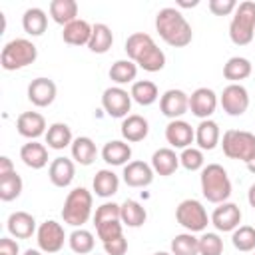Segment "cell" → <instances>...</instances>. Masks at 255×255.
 I'll list each match as a JSON object with an SVG mask.
<instances>
[{
    "label": "cell",
    "mask_w": 255,
    "mask_h": 255,
    "mask_svg": "<svg viewBox=\"0 0 255 255\" xmlns=\"http://www.w3.org/2000/svg\"><path fill=\"white\" fill-rule=\"evenodd\" d=\"M155 30L159 38L171 46V48H185L193 40L191 24L185 20V16L177 8H161L155 14Z\"/></svg>",
    "instance_id": "cell-1"
},
{
    "label": "cell",
    "mask_w": 255,
    "mask_h": 255,
    "mask_svg": "<svg viewBox=\"0 0 255 255\" xmlns=\"http://www.w3.org/2000/svg\"><path fill=\"white\" fill-rule=\"evenodd\" d=\"M126 54L135 66L143 68L145 72H159L165 66V54L153 38L145 32H133L126 40Z\"/></svg>",
    "instance_id": "cell-2"
},
{
    "label": "cell",
    "mask_w": 255,
    "mask_h": 255,
    "mask_svg": "<svg viewBox=\"0 0 255 255\" xmlns=\"http://www.w3.org/2000/svg\"><path fill=\"white\" fill-rule=\"evenodd\" d=\"M201 193L209 203H223L231 195V179L223 165L219 163H207L201 169L199 175Z\"/></svg>",
    "instance_id": "cell-3"
},
{
    "label": "cell",
    "mask_w": 255,
    "mask_h": 255,
    "mask_svg": "<svg viewBox=\"0 0 255 255\" xmlns=\"http://www.w3.org/2000/svg\"><path fill=\"white\" fill-rule=\"evenodd\" d=\"M36 58H38V48L28 38H14V40H10L8 44H4V48L0 52V64L8 72L22 70V68L34 64Z\"/></svg>",
    "instance_id": "cell-4"
},
{
    "label": "cell",
    "mask_w": 255,
    "mask_h": 255,
    "mask_svg": "<svg viewBox=\"0 0 255 255\" xmlns=\"http://www.w3.org/2000/svg\"><path fill=\"white\" fill-rule=\"evenodd\" d=\"M229 38L235 46H247L255 38V2L243 0L237 4L229 24Z\"/></svg>",
    "instance_id": "cell-5"
},
{
    "label": "cell",
    "mask_w": 255,
    "mask_h": 255,
    "mask_svg": "<svg viewBox=\"0 0 255 255\" xmlns=\"http://www.w3.org/2000/svg\"><path fill=\"white\" fill-rule=\"evenodd\" d=\"M92 203H94V197L86 187L72 189L62 207L64 223H68L72 227H82L92 215Z\"/></svg>",
    "instance_id": "cell-6"
},
{
    "label": "cell",
    "mask_w": 255,
    "mask_h": 255,
    "mask_svg": "<svg viewBox=\"0 0 255 255\" xmlns=\"http://www.w3.org/2000/svg\"><path fill=\"white\" fill-rule=\"evenodd\" d=\"M221 147L225 157L247 163L255 155V133L245 129H227L221 137Z\"/></svg>",
    "instance_id": "cell-7"
},
{
    "label": "cell",
    "mask_w": 255,
    "mask_h": 255,
    "mask_svg": "<svg viewBox=\"0 0 255 255\" xmlns=\"http://www.w3.org/2000/svg\"><path fill=\"white\" fill-rule=\"evenodd\" d=\"M175 219L177 223L187 229L189 233H199V231H205L207 223H209V217H207V211L203 207L201 201L197 199H183L177 207H175Z\"/></svg>",
    "instance_id": "cell-8"
},
{
    "label": "cell",
    "mask_w": 255,
    "mask_h": 255,
    "mask_svg": "<svg viewBox=\"0 0 255 255\" xmlns=\"http://www.w3.org/2000/svg\"><path fill=\"white\" fill-rule=\"evenodd\" d=\"M102 108L110 118H128L131 110V94L120 86L106 88L102 94Z\"/></svg>",
    "instance_id": "cell-9"
},
{
    "label": "cell",
    "mask_w": 255,
    "mask_h": 255,
    "mask_svg": "<svg viewBox=\"0 0 255 255\" xmlns=\"http://www.w3.org/2000/svg\"><path fill=\"white\" fill-rule=\"evenodd\" d=\"M36 241H38L40 251H44V253H58L64 247L66 231L62 227V223H58L54 219H48V221L38 225Z\"/></svg>",
    "instance_id": "cell-10"
},
{
    "label": "cell",
    "mask_w": 255,
    "mask_h": 255,
    "mask_svg": "<svg viewBox=\"0 0 255 255\" xmlns=\"http://www.w3.org/2000/svg\"><path fill=\"white\" fill-rule=\"evenodd\" d=\"M219 104L223 108V112L227 116H243L249 108V94L245 90V86L241 84H229L223 88L221 96H219Z\"/></svg>",
    "instance_id": "cell-11"
},
{
    "label": "cell",
    "mask_w": 255,
    "mask_h": 255,
    "mask_svg": "<svg viewBox=\"0 0 255 255\" xmlns=\"http://www.w3.org/2000/svg\"><path fill=\"white\" fill-rule=\"evenodd\" d=\"M159 110L169 120H179L189 110V96L183 90L171 88L159 98Z\"/></svg>",
    "instance_id": "cell-12"
},
{
    "label": "cell",
    "mask_w": 255,
    "mask_h": 255,
    "mask_svg": "<svg viewBox=\"0 0 255 255\" xmlns=\"http://www.w3.org/2000/svg\"><path fill=\"white\" fill-rule=\"evenodd\" d=\"M211 223H213V227L217 231H223V233L235 231L239 227V223H241V209H239V205H235L231 201L219 203L213 209V213H211Z\"/></svg>",
    "instance_id": "cell-13"
},
{
    "label": "cell",
    "mask_w": 255,
    "mask_h": 255,
    "mask_svg": "<svg viewBox=\"0 0 255 255\" xmlns=\"http://www.w3.org/2000/svg\"><path fill=\"white\" fill-rule=\"evenodd\" d=\"M217 94L211 88H197L189 96V112L199 120H209L217 108Z\"/></svg>",
    "instance_id": "cell-14"
},
{
    "label": "cell",
    "mask_w": 255,
    "mask_h": 255,
    "mask_svg": "<svg viewBox=\"0 0 255 255\" xmlns=\"http://www.w3.org/2000/svg\"><path fill=\"white\" fill-rule=\"evenodd\" d=\"M165 141L175 149L191 147L195 141V129L185 120H171L165 126Z\"/></svg>",
    "instance_id": "cell-15"
},
{
    "label": "cell",
    "mask_w": 255,
    "mask_h": 255,
    "mask_svg": "<svg viewBox=\"0 0 255 255\" xmlns=\"http://www.w3.org/2000/svg\"><path fill=\"white\" fill-rule=\"evenodd\" d=\"M58 94V88L54 84V80L50 78H36L28 84V100L36 106V108H48L54 104Z\"/></svg>",
    "instance_id": "cell-16"
},
{
    "label": "cell",
    "mask_w": 255,
    "mask_h": 255,
    "mask_svg": "<svg viewBox=\"0 0 255 255\" xmlns=\"http://www.w3.org/2000/svg\"><path fill=\"white\" fill-rule=\"evenodd\" d=\"M16 129L22 137H28L30 141L32 139H38L40 135H46V118L38 112H24L18 116L16 120Z\"/></svg>",
    "instance_id": "cell-17"
},
{
    "label": "cell",
    "mask_w": 255,
    "mask_h": 255,
    "mask_svg": "<svg viewBox=\"0 0 255 255\" xmlns=\"http://www.w3.org/2000/svg\"><path fill=\"white\" fill-rule=\"evenodd\" d=\"M153 173L155 171L151 169L149 163L135 159V161H129L128 165H124L122 175H124L126 185H129V187H147L153 181Z\"/></svg>",
    "instance_id": "cell-18"
},
{
    "label": "cell",
    "mask_w": 255,
    "mask_h": 255,
    "mask_svg": "<svg viewBox=\"0 0 255 255\" xmlns=\"http://www.w3.org/2000/svg\"><path fill=\"white\" fill-rule=\"evenodd\" d=\"M6 227H8V233L12 237H16V239H28V237H32L38 231L36 219L28 211H14V213H10V217L6 221Z\"/></svg>",
    "instance_id": "cell-19"
},
{
    "label": "cell",
    "mask_w": 255,
    "mask_h": 255,
    "mask_svg": "<svg viewBox=\"0 0 255 255\" xmlns=\"http://www.w3.org/2000/svg\"><path fill=\"white\" fill-rule=\"evenodd\" d=\"M76 175L74 161L68 157H54L48 167V177L56 187H68Z\"/></svg>",
    "instance_id": "cell-20"
},
{
    "label": "cell",
    "mask_w": 255,
    "mask_h": 255,
    "mask_svg": "<svg viewBox=\"0 0 255 255\" xmlns=\"http://www.w3.org/2000/svg\"><path fill=\"white\" fill-rule=\"evenodd\" d=\"M149 133V124L143 116L139 114H129L128 118H124L122 122V137L129 143H135V141H141L145 139Z\"/></svg>",
    "instance_id": "cell-21"
},
{
    "label": "cell",
    "mask_w": 255,
    "mask_h": 255,
    "mask_svg": "<svg viewBox=\"0 0 255 255\" xmlns=\"http://www.w3.org/2000/svg\"><path fill=\"white\" fill-rule=\"evenodd\" d=\"M221 141V131H219V126L217 122L213 120H201L199 126L195 128V143L199 145V149H215L217 143Z\"/></svg>",
    "instance_id": "cell-22"
},
{
    "label": "cell",
    "mask_w": 255,
    "mask_h": 255,
    "mask_svg": "<svg viewBox=\"0 0 255 255\" xmlns=\"http://www.w3.org/2000/svg\"><path fill=\"white\" fill-rule=\"evenodd\" d=\"M179 167V155L171 149V147H159L153 151L151 155V169L157 173V175H171L175 173V169Z\"/></svg>",
    "instance_id": "cell-23"
},
{
    "label": "cell",
    "mask_w": 255,
    "mask_h": 255,
    "mask_svg": "<svg viewBox=\"0 0 255 255\" xmlns=\"http://www.w3.org/2000/svg\"><path fill=\"white\" fill-rule=\"evenodd\" d=\"M20 159L24 161V165H28L32 169H42L48 165V147L44 143H38L36 139H32L20 147Z\"/></svg>",
    "instance_id": "cell-24"
},
{
    "label": "cell",
    "mask_w": 255,
    "mask_h": 255,
    "mask_svg": "<svg viewBox=\"0 0 255 255\" xmlns=\"http://www.w3.org/2000/svg\"><path fill=\"white\" fill-rule=\"evenodd\" d=\"M129 157H131V147L122 139H112L102 147V159L110 165H128Z\"/></svg>",
    "instance_id": "cell-25"
},
{
    "label": "cell",
    "mask_w": 255,
    "mask_h": 255,
    "mask_svg": "<svg viewBox=\"0 0 255 255\" xmlns=\"http://www.w3.org/2000/svg\"><path fill=\"white\" fill-rule=\"evenodd\" d=\"M92 38V26L86 22V20H74L70 22L68 26H64V32H62V40L70 46H88Z\"/></svg>",
    "instance_id": "cell-26"
},
{
    "label": "cell",
    "mask_w": 255,
    "mask_h": 255,
    "mask_svg": "<svg viewBox=\"0 0 255 255\" xmlns=\"http://www.w3.org/2000/svg\"><path fill=\"white\" fill-rule=\"evenodd\" d=\"M70 149H72V159H76V163H80V165H92L94 159L98 157V147H96L94 139L88 135L76 137L72 141Z\"/></svg>",
    "instance_id": "cell-27"
},
{
    "label": "cell",
    "mask_w": 255,
    "mask_h": 255,
    "mask_svg": "<svg viewBox=\"0 0 255 255\" xmlns=\"http://www.w3.org/2000/svg\"><path fill=\"white\" fill-rule=\"evenodd\" d=\"M251 72H253V66H251V62H249L247 58H243V56H233V58H229V60L225 62V66H223V78L229 80L231 84H239L241 80L249 78Z\"/></svg>",
    "instance_id": "cell-28"
},
{
    "label": "cell",
    "mask_w": 255,
    "mask_h": 255,
    "mask_svg": "<svg viewBox=\"0 0 255 255\" xmlns=\"http://www.w3.org/2000/svg\"><path fill=\"white\" fill-rule=\"evenodd\" d=\"M22 28L28 36H42L48 28V16L42 8H28L22 16Z\"/></svg>",
    "instance_id": "cell-29"
},
{
    "label": "cell",
    "mask_w": 255,
    "mask_h": 255,
    "mask_svg": "<svg viewBox=\"0 0 255 255\" xmlns=\"http://www.w3.org/2000/svg\"><path fill=\"white\" fill-rule=\"evenodd\" d=\"M94 191L98 197H112L114 193H118L120 189V177L112 171V169H100L96 175H94Z\"/></svg>",
    "instance_id": "cell-30"
},
{
    "label": "cell",
    "mask_w": 255,
    "mask_h": 255,
    "mask_svg": "<svg viewBox=\"0 0 255 255\" xmlns=\"http://www.w3.org/2000/svg\"><path fill=\"white\" fill-rule=\"evenodd\" d=\"M50 16L56 24H62V26H68L70 22L78 20L76 0H52L50 2Z\"/></svg>",
    "instance_id": "cell-31"
},
{
    "label": "cell",
    "mask_w": 255,
    "mask_h": 255,
    "mask_svg": "<svg viewBox=\"0 0 255 255\" xmlns=\"http://www.w3.org/2000/svg\"><path fill=\"white\" fill-rule=\"evenodd\" d=\"M112 44H114V34L110 30V26L108 24H102V22L94 24L92 26V38L88 42L90 52H94V54H106L112 48Z\"/></svg>",
    "instance_id": "cell-32"
},
{
    "label": "cell",
    "mask_w": 255,
    "mask_h": 255,
    "mask_svg": "<svg viewBox=\"0 0 255 255\" xmlns=\"http://www.w3.org/2000/svg\"><path fill=\"white\" fill-rule=\"evenodd\" d=\"M72 141H74V137H72V129L68 124L56 122L46 131V143L52 149H64V147L72 145Z\"/></svg>",
    "instance_id": "cell-33"
},
{
    "label": "cell",
    "mask_w": 255,
    "mask_h": 255,
    "mask_svg": "<svg viewBox=\"0 0 255 255\" xmlns=\"http://www.w3.org/2000/svg\"><path fill=\"white\" fill-rule=\"evenodd\" d=\"M131 100L137 102L139 106H151L157 98H159V92H157V86L149 80H137L131 84Z\"/></svg>",
    "instance_id": "cell-34"
},
{
    "label": "cell",
    "mask_w": 255,
    "mask_h": 255,
    "mask_svg": "<svg viewBox=\"0 0 255 255\" xmlns=\"http://www.w3.org/2000/svg\"><path fill=\"white\" fill-rule=\"evenodd\" d=\"M122 223L128 227H141L147 219V211L133 199H126L122 205Z\"/></svg>",
    "instance_id": "cell-35"
},
{
    "label": "cell",
    "mask_w": 255,
    "mask_h": 255,
    "mask_svg": "<svg viewBox=\"0 0 255 255\" xmlns=\"http://www.w3.org/2000/svg\"><path fill=\"white\" fill-rule=\"evenodd\" d=\"M137 76V66L131 60H118L110 68V80L116 82L118 86L122 84H133Z\"/></svg>",
    "instance_id": "cell-36"
},
{
    "label": "cell",
    "mask_w": 255,
    "mask_h": 255,
    "mask_svg": "<svg viewBox=\"0 0 255 255\" xmlns=\"http://www.w3.org/2000/svg\"><path fill=\"white\" fill-rule=\"evenodd\" d=\"M68 245H70V249H72L74 253H78V255H90V253L94 251L96 239H94V235H92L88 229L78 227V229H74V231L70 233Z\"/></svg>",
    "instance_id": "cell-37"
},
{
    "label": "cell",
    "mask_w": 255,
    "mask_h": 255,
    "mask_svg": "<svg viewBox=\"0 0 255 255\" xmlns=\"http://www.w3.org/2000/svg\"><path fill=\"white\" fill-rule=\"evenodd\" d=\"M171 255H199V237L193 233H179L171 239Z\"/></svg>",
    "instance_id": "cell-38"
},
{
    "label": "cell",
    "mask_w": 255,
    "mask_h": 255,
    "mask_svg": "<svg viewBox=\"0 0 255 255\" xmlns=\"http://www.w3.org/2000/svg\"><path fill=\"white\" fill-rule=\"evenodd\" d=\"M22 187H24L22 177L16 171H12L8 175H2L0 177V199L2 201H12V199L20 197Z\"/></svg>",
    "instance_id": "cell-39"
},
{
    "label": "cell",
    "mask_w": 255,
    "mask_h": 255,
    "mask_svg": "<svg viewBox=\"0 0 255 255\" xmlns=\"http://www.w3.org/2000/svg\"><path fill=\"white\" fill-rule=\"evenodd\" d=\"M231 243L235 249L243 251V253H249V251H255V227L251 225H239L233 235H231Z\"/></svg>",
    "instance_id": "cell-40"
},
{
    "label": "cell",
    "mask_w": 255,
    "mask_h": 255,
    "mask_svg": "<svg viewBox=\"0 0 255 255\" xmlns=\"http://www.w3.org/2000/svg\"><path fill=\"white\" fill-rule=\"evenodd\" d=\"M203 151L199 147H185L181 149L179 153V165H183L187 171H197V169H203Z\"/></svg>",
    "instance_id": "cell-41"
},
{
    "label": "cell",
    "mask_w": 255,
    "mask_h": 255,
    "mask_svg": "<svg viewBox=\"0 0 255 255\" xmlns=\"http://www.w3.org/2000/svg\"><path fill=\"white\" fill-rule=\"evenodd\" d=\"M108 221H122V207L114 201H106L96 209L94 215V225L108 223Z\"/></svg>",
    "instance_id": "cell-42"
},
{
    "label": "cell",
    "mask_w": 255,
    "mask_h": 255,
    "mask_svg": "<svg viewBox=\"0 0 255 255\" xmlns=\"http://www.w3.org/2000/svg\"><path fill=\"white\" fill-rule=\"evenodd\" d=\"M223 253V239L217 233H203L199 237V255H221Z\"/></svg>",
    "instance_id": "cell-43"
},
{
    "label": "cell",
    "mask_w": 255,
    "mask_h": 255,
    "mask_svg": "<svg viewBox=\"0 0 255 255\" xmlns=\"http://www.w3.org/2000/svg\"><path fill=\"white\" fill-rule=\"evenodd\" d=\"M122 221H108V223H100V225H96V233H98V237L102 239V243H106V241H110V239H116V237H120V235H124L122 233Z\"/></svg>",
    "instance_id": "cell-44"
},
{
    "label": "cell",
    "mask_w": 255,
    "mask_h": 255,
    "mask_svg": "<svg viewBox=\"0 0 255 255\" xmlns=\"http://www.w3.org/2000/svg\"><path fill=\"white\" fill-rule=\"evenodd\" d=\"M209 10L215 16H229L231 12H235L237 2L235 0H209Z\"/></svg>",
    "instance_id": "cell-45"
},
{
    "label": "cell",
    "mask_w": 255,
    "mask_h": 255,
    "mask_svg": "<svg viewBox=\"0 0 255 255\" xmlns=\"http://www.w3.org/2000/svg\"><path fill=\"white\" fill-rule=\"evenodd\" d=\"M104 249H106V255H126L128 251V241L124 235L116 237V239H110L104 243Z\"/></svg>",
    "instance_id": "cell-46"
},
{
    "label": "cell",
    "mask_w": 255,
    "mask_h": 255,
    "mask_svg": "<svg viewBox=\"0 0 255 255\" xmlns=\"http://www.w3.org/2000/svg\"><path fill=\"white\" fill-rule=\"evenodd\" d=\"M18 251H20V247L14 239H10V237L0 239V255H18Z\"/></svg>",
    "instance_id": "cell-47"
},
{
    "label": "cell",
    "mask_w": 255,
    "mask_h": 255,
    "mask_svg": "<svg viewBox=\"0 0 255 255\" xmlns=\"http://www.w3.org/2000/svg\"><path fill=\"white\" fill-rule=\"evenodd\" d=\"M12 171H16L14 165H12V159L6 157V155H2V157H0V177H2V175H8V173H12Z\"/></svg>",
    "instance_id": "cell-48"
},
{
    "label": "cell",
    "mask_w": 255,
    "mask_h": 255,
    "mask_svg": "<svg viewBox=\"0 0 255 255\" xmlns=\"http://www.w3.org/2000/svg\"><path fill=\"white\" fill-rule=\"evenodd\" d=\"M247 201H249V205L251 207H255V183L249 187V191H247Z\"/></svg>",
    "instance_id": "cell-49"
},
{
    "label": "cell",
    "mask_w": 255,
    "mask_h": 255,
    "mask_svg": "<svg viewBox=\"0 0 255 255\" xmlns=\"http://www.w3.org/2000/svg\"><path fill=\"white\" fill-rule=\"evenodd\" d=\"M199 2L197 0H191V2H185V0H177V6H181V8H193V6H197Z\"/></svg>",
    "instance_id": "cell-50"
},
{
    "label": "cell",
    "mask_w": 255,
    "mask_h": 255,
    "mask_svg": "<svg viewBox=\"0 0 255 255\" xmlns=\"http://www.w3.org/2000/svg\"><path fill=\"white\" fill-rule=\"evenodd\" d=\"M245 165H247V169H249L251 173H255V155H253V157H251V159H249Z\"/></svg>",
    "instance_id": "cell-51"
},
{
    "label": "cell",
    "mask_w": 255,
    "mask_h": 255,
    "mask_svg": "<svg viewBox=\"0 0 255 255\" xmlns=\"http://www.w3.org/2000/svg\"><path fill=\"white\" fill-rule=\"evenodd\" d=\"M24 255H42V253H40L38 249H26V251H24Z\"/></svg>",
    "instance_id": "cell-52"
},
{
    "label": "cell",
    "mask_w": 255,
    "mask_h": 255,
    "mask_svg": "<svg viewBox=\"0 0 255 255\" xmlns=\"http://www.w3.org/2000/svg\"><path fill=\"white\" fill-rule=\"evenodd\" d=\"M153 255H171V253H167V251H157V253H153Z\"/></svg>",
    "instance_id": "cell-53"
},
{
    "label": "cell",
    "mask_w": 255,
    "mask_h": 255,
    "mask_svg": "<svg viewBox=\"0 0 255 255\" xmlns=\"http://www.w3.org/2000/svg\"><path fill=\"white\" fill-rule=\"evenodd\" d=\"M253 255H255V253H253Z\"/></svg>",
    "instance_id": "cell-54"
},
{
    "label": "cell",
    "mask_w": 255,
    "mask_h": 255,
    "mask_svg": "<svg viewBox=\"0 0 255 255\" xmlns=\"http://www.w3.org/2000/svg\"><path fill=\"white\" fill-rule=\"evenodd\" d=\"M96 255H98V253H96Z\"/></svg>",
    "instance_id": "cell-55"
}]
</instances>
